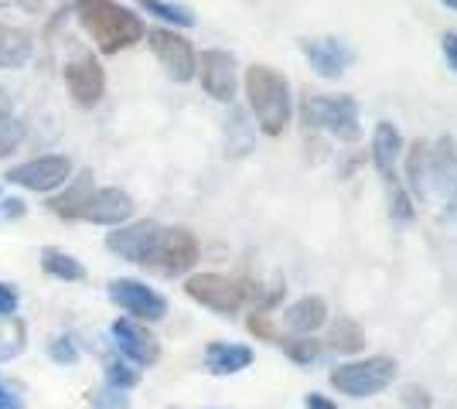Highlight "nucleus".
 I'll list each match as a JSON object with an SVG mask.
<instances>
[{"mask_svg": "<svg viewBox=\"0 0 457 409\" xmlns=\"http://www.w3.org/2000/svg\"><path fill=\"white\" fill-rule=\"evenodd\" d=\"M41 270L52 273V276H58V280H86V266L79 263L76 256L62 253V249H41Z\"/></svg>", "mask_w": 457, "mask_h": 409, "instance_id": "412c9836", "label": "nucleus"}, {"mask_svg": "<svg viewBox=\"0 0 457 409\" xmlns=\"http://www.w3.org/2000/svg\"><path fill=\"white\" fill-rule=\"evenodd\" d=\"M301 119L307 123V130H328L338 140H355L362 134L359 127V102L352 96H311L301 102Z\"/></svg>", "mask_w": 457, "mask_h": 409, "instance_id": "20e7f679", "label": "nucleus"}, {"mask_svg": "<svg viewBox=\"0 0 457 409\" xmlns=\"http://www.w3.org/2000/svg\"><path fill=\"white\" fill-rule=\"evenodd\" d=\"M48 355L55 358L58 365H76V362H79L76 338H72V334H62V338H55V341L48 345Z\"/></svg>", "mask_w": 457, "mask_h": 409, "instance_id": "bb28decb", "label": "nucleus"}, {"mask_svg": "<svg viewBox=\"0 0 457 409\" xmlns=\"http://www.w3.org/2000/svg\"><path fill=\"white\" fill-rule=\"evenodd\" d=\"M11 4H18L21 11H28V14H41L48 0H11Z\"/></svg>", "mask_w": 457, "mask_h": 409, "instance_id": "c9c22d12", "label": "nucleus"}, {"mask_svg": "<svg viewBox=\"0 0 457 409\" xmlns=\"http://www.w3.org/2000/svg\"><path fill=\"white\" fill-rule=\"evenodd\" d=\"M113 338H116V348L123 351L134 365H154L157 358H161V345H157V338H154L140 321L134 317H120L113 324Z\"/></svg>", "mask_w": 457, "mask_h": 409, "instance_id": "4468645a", "label": "nucleus"}, {"mask_svg": "<svg viewBox=\"0 0 457 409\" xmlns=\"http://www.w3.org/2000/svg\"><path fill=\"white\" fill-rule=\"evenodd\" d=\"M246 328L256 334V338H263V341H273V345H277V331H273V324H270V314L267 311H253V314H249Z\"/></svg>", "mask_w": 457, "mask_h": 409, "instance_id": "c756f323", "label": "nucleus"}, {"mask_svg": "<svg viewBox=\"0 0 457 409\" xmlns=\"http://www.w3.org/2000/svg\"><path fill=\"white\" fill-rule=\"evenodd\" d=\"M280 348L294 358V362H311V358H318V345L314 341H301V338H284V341H277Z\"/></svg>", "mask_w": 457, "mask_h": 409, "instance_id": "c85d7f7f", "label": "nucleus"}, {"mask_svg": "<svg viewBox=\"0 0 457 409\" xmlns=\"http://www.w3.org/2000/svg\"><path fill=\"white\" fill-rule=\"evenodd\" d=\"M72 175V160L69 157H38L7 171L11 184L31 188V192H52L58 184H65V177Z\"/></svg>", "mask_w": 457, "mask_h": 409, "instance_id": "f8f14e48", "label": "nucleus"}, {"mask_svg": "<svg viewBox=\"0 0 457 409\" xmlns=\"http://www.w3.org/2000/svg\"><path fill=\"white\" fill-rule=\"evenodd\" d=\"M301 52L321 78H342L355 65V52L342 38H304Z\"/></svg>", "mask_w": 457, "mask_h": 409, "instance_id": "9b49d317", "label": "nucleus"}, {"mask_svg": "<svg viewBox=\"0 0 457 409\" xmlns=\"http://www.w3.org/2000/svg\"><path fill=\"white\" fill-rule=\"evenodd\" d=\"M134 215V198L120 188H99L89 195V201L82 205V215L86 222H96V225H120Z\"/></svg>", "mask_w": 457, "mask_h": 409, "instance_id": "2eb2a0df", "label": "nucleus"}, {"mask_svg": "<svg viewBox=\"0 0 457 409\" xmlns=\"http://www.w3.org/2000/svg\"><path fill=\"white\" fill-rule=\"evenodd\" d=\"M18 314V290L11 283H0V317H14Z\"/></svg>", "mask_w": 457, "mask_h": 409, "instance_id": "7c9ffc66", "label": "nucleus"}, {"mask_svg": "<svg viewBox=\"0 0 457 409\" xmlns=\"http://www.w3.org/2000/svg\"><path fill=\"white\" fill-rule=\"evenodd\" d=\"M7 4H11V0H0V7H7Z\"/></svg>", "mask_w": 457, "mask_h": 409, "instance_id": "58836bf2", "label": "nucleus"}, {"mask_svg": "<svg viewBox=\"0 0 457 409\" xmlns=\"http://www.w3.org/2000/svg\"><path fill=\"white\" fill-rule=\"evenodd\" d=\"M140 7L154 14V18L168 20V24H178V28H191L195 24V14L185 4H171V0H140Z\"/></svg>", "mask_w": 457, "mask_h": 409, "instance_id": "5701e85b", "label": "nucleus"}, {"mask_svg": "<svg viewBox=\"0 0 457 409\" xmlns=\"http://www.w3.org/2000/svg\"><path fill=\"white\" fill-rule=\"evenodd\" d=\"M21 140H24V127H21V123H14V119L0 123V157L14 154Z\"/></svg>", "mask_w": 457, "mask_h": 409, "instance_id": "cd10ccee", "label": "nucleus"}, {"mask_svg": "<svg viewBox=\"0 0 457 409\" xmlns=\"http://www.w3.org/2000/svg\"><path fill=\"white\" fill-rule=\"evenodd\" d=\"M393 379H396V358H389V355H372L362 362H348V365H338L328 375V382L342 396H352V399L379 396L393 386Z\"/></svg>", "mask_w": 457, "mask_h": 409, "instance_id": "7ed1b4c3", "label": "nucleus"}, {"mask_svg": "<svg viewBox=\"0 0 457 409\" xmlns=\"http://www.w3.org/2000/svg\"><path fill=\"white\" fill-rule=\"evenodd\" d=\"M198 263V239L188 229H164L161 242H157V253L151 259V270L164 273V276H178V273H188Z\"/></svg>", "mask_w": 457, "mask_h": 409, "instance_id": "1a4fd4ad", "label": "nucleus"}, {"mask_svg": "<svg viewBox=\"0 0 457 409\" xmlns=\"http://www.w3.org/2000/svg\"><path fill=\"white\" fill-rule=\"evenodd\" d=\"M304 406L307 409H338L331 399H328V396H321V392H311V396L304 399Z\"/></svg>", "mask_w": 457, "mask_h": 409, "instance_id": "72a5a7b5", "label": "nucleus"}, {"mask_svg": "<svg viewBox=\"0 0 457 409\" xmlns=\"http://www.w3.org/2000/svg\"><path fill=\"white\" fill-rule=\"evenodd\" d=\"M444 59H447V65L457 72V35L454 31H447V35H444Z\"/></svg>", "mask_w": 457, "mask_h": 409, "instance_id": "473e14b6", "label": "nucleus"}, {"mask_svg": "<svg viewBox=\"0 0 457 409\" xmlns=\"http://www.w3.org/2000/svg\"><path fill=\"white\" fill-rule=\"evenodd\" d=\"M444 7H451V11H457V0H440Z\"/></svg>", "mask_w": 457, "mask_h": 409, "instance_id": "4c0bfd02", "label": "nucleus"}, {"mask_svg": "<svg viewBox=\"0 0 457 409\" xmlns=\"http://www.w3.org/2000/svg\"><path fill=\"white\" fill-rule=\"evenodd\" d=\"M253 365V351L246 345H228V341H212L205 348V369L212 375H236Z\"/></svg>", "mask_w": 457, "mask_h": 409, "instance_id": "f3484780", "label": "nucleus"}, {"mask_svg": "<svg viewBox=\"0 0 457 409\" xmlns=\"http://www.w3.org/2000/svg\"><path fill=\"white\" fill-rule=\"evenodd\" d=\"M28 345V328L21 317H0V362L18 358Z\"/></svg>", "mask_w": 457, "mask_h": 409, "instance_id": "4be33fe9", "label": "nucleus"}, {"mask_svg": "<svg viewBox=\"0 0 457 409\" xmlns=\"http://www.w3.org/2000/svg\"><path fill=\"white\" fill-rule=\"evenodd\" d=\"M76 18L96 41V48L106 55H116L147 35L140 14L127 11L116 0H76Z\"/></svg>", "mask_w": 457, "mask_h": 409, "instance_id": "f257e3e1", "label": "nucleus"}, {"mask_svg": "<svg viewBox=\"0 0 457 409\" xmlns=\"http://www.w3.org/2000/svg\"><path fill=\"white\" fill-rule=\"evenodd\" d=\"M284 321L294 334H314L324 321H328V304H324V297H311V293H307L297 304L287 307Z\"/></svg>", "mask_w": 457, "mask_h": 409, "instance_id": "a211bd4d", "label": "nucleus"}, {"mask_svg": "<svg viewBox=\"0 0 457 409\" xmlns=\"http://www.w3.org/2000/svg\"><path fill=\"white\" fill-rule=\"evenodd\" d=\"M11 110H14V102H11V96L0 89V123H7V119H11Z\"/></svg>", "mask_w": 457, "mask_h": 409, "instance_id": "e433bc0d", "label": "nucleus"}, {"mask_svg": "<svg viewBox=\"0 0 457 409\" xmlns=\"http://www.w3.org/2000/svg\"><path fill=\"white\" fill-rule=\"evenodd\" d=\"M198 76H202V86L212 99L219 102H232L236 96V59L222 52V48H209L202 52L198 59Z\"/></svg>", "mask_w": 457, "mask_h": 409, "instance_id": "ddd939ff", "label": "nucleus"}, {"mask_svg": "<svg viewBox=\"0 0 457 409\" xmlns=\"http://www.w3.org/2000/svg\"><path fill=\"white\" fill-rule=\"evenodd\" d=\"M89 403L96 409H130V399L123 396V389L116 386H99V389L89 392Z\"/></svg>", "mask_w": 457, "mask_h": 409, "instance_id": "a878e982", "label": "nucleus"}, {"mask_svg": "<svg viewBox=\"0 0 457 409\" xmlns=\"http://www.w3.org/2000/svg\"><path fill=\"white\" fill-rule=\"evenodd\" d=\"M403 154V136L400 130L389 123V119H379L376 130H372V164L379 177L386 181V188H396L400 177H396V160Z\"/></svg>", "mask_w": 457, "mask_h": 409, "instance_id": "dca6fc26", "label": "nucleus"}, {"mask_svg": "<svg viewBox=\"0 0 457 409\" xmlns=\"http://www.w3.org/2000/svg\"><path fill=\"white\" fill-rule=\"evenodd\" d=\"M110 297L127 314H134V321H161L168 314V300L157 290H151L147 283H140V280L120 276V280L110 283Z\"/></svg>", "mask_w": 457, "mask_h": 409, "instance_id": "9d476101", "label": "nucleus"}, {"mask_svg": "<svg viewBox=\"0 0 457 409\" xmlns=\"http://www.w3.org/2000/svg\"><path fill=\"white\" fill-rule=\"evenodd\" d=\"M185 293L191 300H198L202 307H209L215 314H236L249 297L256 300L260 287H249L239 276H222V273H195L185 283Z\"/></svg>", "mask_w": 457, "mask_h": 409, "instance_id": "39448f33", "label": "nucleus"}, {"mask_svg": "<svg viewBox=\"0 0 457 409\" xmlns=\"http://www.w3.org/2000/svg\"><path fill=\"white\" fill-rule=\"evenodd\" d=\"M65 89L76 106H86V110L96 106L106 93V72H103L99 59L89 52H76L65 65Z\"/></svg>", "mask_w": 457, "mask_h": 409, "instance_id": "0eeeda50", "label": "nucleus"}, {"mask_svg": "<svg viewBox=\"0 0 457 409\" xmlns=\"http://www.w3.org/2000/svg\"><path fill=\"white\" fill-rule=\"evenodd\" d=\"M328 341H331V348H338V351H359L365 341V334L352 317H338V324L331 328V338H328Z\"/></svg>", "mask_w": 457, "mask_h": 409, "instance_id": "b1692460", "label": "nucleus"}, {"mask_svg": "<svg viewBox=\"0 0 457 409\" xmlns=\"http://www.w3.org/2000/svg\"><path fill=\"white\" fill-rule=\"evenodd\" d=\"M161 225L144 218V222H134V225H123L116 233L106 235V249L130 263H140V266H151L154 253H157V242H161Z\"/></svg>", "mask_w": 457, "mask_h": 409, "instance_id": "6e6552de", "label": "nucleus"}, {"mask_svg": "<svg viewBox=\"0 0 457 409\" xmlns=\"http://www.w3.org/2000/svg\"><path fill=\"white\" fill-rule=\"evenodd\" d=\"M24 215V201L21 198H0V222H11Z\"/></svg>", "mask_w": 457, "mask_h": 409, "instance_id": "2f4dec72", "label": "nucleus"}, {"mask_svg": "<svg viewBox=\"0 0 457 409\" xmlns=\"http://www.w3.org/2000/svg\"><path fill=\"white\" fill-rule=\"evenodd\" d=\"M28 59H31V38L11 24H0V69H21Z\"/></svg>", "mask_w": 457, "mask_h": 409, "instance_id": "6ab92c4d", "label": "nucleus"}, {"mask_svg": "<svg viewBox=\"0 0 457 409\" xmlns=\"http://www.w3.org/2000/svg\"><path fill=\"white\" fill-rule=\"evenodd\" d=\"M147 41L174 82H191V76L198 72V55H195L188 38H181L178 31H168V28H154V31H147Z\"/></svg>", "mask_w": 457, "mask_h": 409, "instance_id": "423d86ee", "label": "nucleus"}, {"mask_svg": "<svg viewBox=\"0 0 457 409\" xmlns=\"http://www.w3.org/2000/svg\"><path fill=\"white\" fill-rule=\"evenodd\" d=\"M93 175L89 171H82V177H79L76 184L65 192V195H55L52 201H48V209L55 215H62V218H79L82 215V205L89 201V195H93Z\"/></svg>", "mask_w": 457, "mask_h": 409, "instance_id": "aec40b11", "label": "nucleus"}, {"mask_svg": "<svg viewBox=\"0 0 457 409\" xmlns=\"http://www.w3.org/2000/svg\"><path fill=\"white\" fill-rule=\"evenodd\" d=\"M137 382H140V372L130 369L127 362H120V358H110V362H106V386H116V389H134Z\"/></svg>", "mask_w": 457, "mask_h": 409, "instance_id": "393cba45", "label": "nucleus"}, {"mask_svg": "<svg viewBox=\"0 0 457 409\" xmlns=\"http://www.w3.org/2000/svg\"><path fill=\"white\" fill-rule=\"evenodd\" d=\"M249 110L267 136H280L290 123V82L273 65H249L246 69Z\"/></svg>", "mask_w": 457, "mask_h": 409, "instance_id": "f03ea898", "label": "nucleus"}, {"mask_svg": "<svg viewBox=\"0 0 457 409\" xmlns=\"http://www.w3.org/2000/svg\"><path fill=\"white\" fill-rule=\"evenodd\" d=\"M0 409H24V403H21L11 389H4V386H0Z\"/></svg>", "mask_w": 457, "mask_h": 409, "instance_id": "f704fd0d", "label": "nucleus"}]
</instances>
